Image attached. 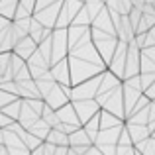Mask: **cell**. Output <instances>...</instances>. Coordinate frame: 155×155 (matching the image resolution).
Here are the masks:
<instances>
[{
  "label": "cell",
  "instance_id": "6da1fadb",
  "mask_svg": "<svg viewBox=\"0 0 155 155\" xmlns=\"http://www.w3.org/2000/svg\"><path fill=\"white\" fill-rule=\"evenodd\" d=\"M69 59V71H71V87L79 83H84V81L92 79V77L100 75L102 71H106L104 65H96V63H91V61H84V59H79V57H67Z\"/></svg>",
  "mask_w": 155,
  "mask_h": 155
},
{
  "label": "cell",
  "instance_id": "7a4b0ae2",
  "mask_svg": "<svg viewBox=\"0 0 155 155\" xmlns=\"http://www.w3.org/2000/svg\"><path fill=\"white\" fill-rule=\"evenodd\" d=\"M69 57L67 28H53L51 31V65Z\"/></svg>",
  "mask_w": 155,
  "mask_h": 155
},
{
  "label": "cell",
  "instance_id": "3957f363",
  "mask_svg": "<svg viewBox=\"0 0 155 155\" xmlns=\"http://www.w3.org/2000/svg\"><path fill=\"white\" fill-rule=\"evenodd\" d=\"M43 102L49 106V108H53V110L65 106L67 102H71V87H61V84L55 83L53 88L47 92V96L43 98Z\"/></svg>",
  "mask_w": 155,
  "mask_h": 155
},
{
  "label": "cell",
  "instance_id": "277c9868",
  "mask_svg": "<svg viewBox=\"0 0 155 155\" xmlns=\"http://www.w3.org/2000/svg\"><path fill=\"white\" fill-rule=\"evenodd\" d=\"M61 4H63V0H59V2L49 4V6L41 8V10L34 12V18L38 20L43 28H51V30H53V28H55V24H57V16H59Z\"/></svg>",
  "mask_w": 155,
  "mask_h": 155
},
{
  "label": "cell",
  "instance_id": "5b68a950",
  "mask_svg": "<svg viewBox=\"0 0 155 155\" xmlns=\"http://www.w3.org/2000/svg\"><path fill=\"white\" fill-rule=\"evenodd\" d=\"M73 106H75V112H77V116H79L81 126H83L87 120H91L96 112H100V104L96 102L94 98H88V100H73Z\"/></svg>",
  "mask_w": 155,
  "mask_h": 155
},
{
  "label": "cell",
  "instance_id": "8992f818",
  "mask_svg": "<svg viewBox=\"0 0 155 155\" xmlns=\"http://www.w3.org/2000/svg\"><path fill=\"white\" fill-rule=\"evenodd\" d=\"M49 71H51V77L57 84H61V87H71V71H69V59L67 57L57 61V63H53L49 67Z\"/></svg>",
  "mask_w": 155,
  "mask_h": 155
},
{
  "label": "cell",
  "instance_id": "52a82bcc",
  "mask_svg": "<svg viewBox=\"0 0 155 155\" xmlns=\"http://www.w3.org/2000/svg\"><path fill=\"white\" fill-rule=\"evenodd\" d=\"M26 63H28V69H30L31 79H38V77H41L43 73H47V71H49V63H47V61L43 59V57H41V53H39L38 49L31 53V57L26 61Z\"/></svg>",
  "mask_w": 155,
  "mask_h": 155
},
{
  "label": "cell",
  "instance_id": "ba28073f",
  "mask_svg": "<svg viewBox=\"0 0 155 155\" xmlns=\"http://www.w3.org/2000/svg\"><path fill=\"white\" fill-rule=\"evenodd\" d=\"M35 49H38V43L34 41V39L30 38V35H26V38H22V39H18V43L14 45V51L12 53H16L18 57H22V59H30L31 57V53H34Z\"/></svg>",
  "mask_w": 155,
  "mask_h": 155
},
{
  "label": "cell",
  "instance_id": "9c48e42d",
  "mask_svg": "<svg viewBox=\"0 0 155 155\" xmlns=\"http://www.w3.org/2000/svg\"><path fill=\"white\" fill-rule=\"evenodd\" d=\"M55 112H57V118H59V122H65V124H73V126H81L79 116H77V112H75V106H73V102H67L65 106L57 108Z\"/></svg>",
  "mask_w": 155,
  "mask_h": 155
},
{
  "label": "cell",
  "instance_id": "30bf717a",
  "mask_svg": "<svg viewBox=\"0 0 155 155\" xmlns=\"http://www.w3.org/2000/svg\"><path fill=\"white\" fill-rule=\"evenodd\" d=\"M92 140L88 137V134L84 132V128L81 126L79 130H75L73 134H69V147H91Z\"/></svg>",
  "mask_w": 155,
  "mask_h": 155
},
{
  "label": "cell",
  "instance_id": "8fae6325",
  "mask_svg": "<svg viewBox=\"0 0 155 155\" xmlns=\"http://www.w3.org/2000/svg\"><path fill=\"white\" fill-rule=\"evenodd\" d=\"M122 118L114 116V114L106 112V110L100 108V130H108V128H116V126H122Z\"/></svg>",
  "mask_w": 155,
  "mask_h": 155
},
{
  "label": "cell",
  "instance_id": "7c38bea8",
  "mask_svg": "<svg viewBox=\"0 0 155 155\" xmlns=\"http://www.w3.org/2000/svg\"><path fill=\"white\" fill-rule=\"evenodd\" d=\"M49 130H51V128H49V126H47L45 122L41 120V118H39V120H35L34 124H31L30 128L26 130V132L34 134L35 137H39V140H41V141H45V137H47V134H49Z\"/></svg>",
  "mask_w": 155,
  "mask_h": 155
},
{
  "label": "cell",
  "instance_id": "4fadbf2b",
  "mask_svg": "<svg viewBox=\"0 0 155 155\" xmlns=\"http://www.w3.org/2000/svg\"><path fill=\"white\" fill-rule=\"evenodd\" d=\"M45 141H49L53 145H69V136L65 132H61V130H57V128H51L49 134H47V137H45Z\"/></svg>",
  "mask_w": 155,
  "mask_h": 155
},
{
  "label": "cell",
  "instance_id": "5bb4252c",
  "mask_svg": "<svg viewBox=\"0 0 155 155\" xmlns=\"http://www.w3.org/2000/svg\"><path fill=\"white\" fill-rule=\"evenodd\" d=\"M20 110H22V98H14L12 102H8L6 106H4L0 112L6 114L8 118H12V120L18 122V116H20Z\"/></svg>",
  "mask_w": 155,
  "mask_h": 155
},
{
  "label": "cell",
  "instance_id": "9a60e30c",
  "mask_svg": "<svg viewBox=\"0 0 155 155\" xmlns=\"http://www.w3.org/2000/svg\"><path fill=\"white\" fill-rule=\"evenodd\" d=\"M41 120L45 122L47 126H49V128H57V126L61 124L59 122V118H57V112L53 108H49V106H43V110H41Z\"/></svg>",
  "mask_w": 155,
  "mask_h": 155
},
{
  "label": "cell",
  "instance_id": "2e32d148",
  "mask_svg": "<svg viewBox=\"0 0 155 155\" xmlns=\"http://www.w3.org/2000/svg\"><path fill=\"white\" fill-rule=\"evenodd\" d=\"M83 4H84V8H87L91 20H94L96 16H98V12L104 8V2H102V0H84ZM91 24H92V22H91Z\"/></svg>",
  "mask_w": 155,
  "mask_h": 155
},
{
  "label": "cell",
  "instance_id": "e0dca14e",
  "mask_svg": "<svg viewBox=\"0 0 155 155\" xmlns=\"http://www.w3.org/2000/svg\"><path fill=\"white\" fill-rule=\"evenodd\" d=\"M22 143H24V145H26V147L31 151V149L39 147V145H41L43 141L39 140V137H35L34 134H30V132H24V136H22Z\"/></svg>",
  "mask_w": 155,
  "mask_h": 155
},
{
  "label": "cell",
  "instance_id": "ac0fdd59",
  "mask_svg": "<svg viewBox=\"0 0 155 155\" xmlns=\"http://www.w3.org/2000/svg\"><path fill=\"white\" fill-rule=\"evenodd\" d=\"M14 98H18V96H14V94H10V92H6V91L0 88V110H2L8 102H12Z\"/></svg>",
  "mask_w": 155,
  "mask_h": 155
},
{
  "label": "cell",
  "instance_id": "d6986e66",
  "mask_svg": "<svg viewBox=\"0 0 155 155\" xmlns=\"http://www.w3.org/2000/svg\"><path fill=\"white\" fill-rule=\"evenodd\" d=\"M8 153L10 155H30V149L26 145H20V147H8Z\"/></svg>",
  "mask_w": 155,
  "mask_h": 155
},
{
  "label": "cell",
  "instance_id": "ffe728a7",
  "mask_svg": "<svg viewBox=\"0 0 155 155\" xmlns=\"http://www.w3.org/2000/svg\"><path fill=\"white\" fill-rule=\"evenodd\" d=\"M20 6H24L31 16H34V10H35V0H20Z\"/></svg>",
  "mask_w": 155,
  "mask_h": 155
},
{
  "label": "cell",
  "instance_id": "44dd1931",
  "mask_svg": "<svg viewBox=\"0 0 155 155\" xmlns=\"http://www.w3.org/2000/svg\"><path fill=\"white\" fill-rule=\"evenodd\" d=\"M55 2H59V0H35V10H34V12L41 10V8L49 6V4H55Z\"/></svg>",
  "mask_w": 155,
  "mask_h": 155
},
{
  "label": "cell",
  "instance_id": "7402d4cb",
  "mask_svg": "<svg viewBox=\"0 0 155 155\" xmlns=\"http://www.w3.org/2000/svg\"><path fill=\"white\" fill-rule=\"evenodd\" d=\"M12 122H16V120H12V118H8L6 114H2V112H0V128H2V130H6L8 126L12 124Z\"/></svg>",
  "mask_w": 155,
  "mask_h": 155
},
{
  "label": "cell",
  "instance_id": "603a6c76",
  "mask_svg": "<svg viewBox=\"0 0 155 155\" xmlns=\"http://www.w3.org/2000/svg\"><path fill=\"white\" fill-rule=\"evenodd\" d=\"M143 94L147 96L149 100H155V81L151 83V87H149V88H145V91H143Z\"/></svg>",
  "mask_w": 155,
  "mask_h": 155
},
{
  "label": "cell",
  "instance_id": "cb8c5ba5",
  "mask_svg": "<svg viewBox=\"0 0 155 155\" xmlns=\"http://www.w3.org/2000/svg\"><path fill=\"white\" fill-rule=\"evenodd\" d=\"M67 151H69V145H57L53 155H67Z\"/></svg>",
  "mask_w": 155,
  "mask_h": 155
},
{
  "label": "cell",
  "instance_id": "d4e9b609",
  "mask_svg": "<svg viewBox=\"0 0 155 155\" xmlns=\"http://www.w3.org/2000/svg\"><path fill=\"white\" fill-rule=\"evenodd\" d=\"M30 155H43V143L39 145V147H35V149H31Z\"/></svg>",
  "mask_w": 155,
  "mask_h": 155
},
{
  "label": "cell",
  "instance_id": "484cf974",
  "mask_svg": "<svg viewBox=\"0 0 155 155\" xmlns=\"http://www.w3.org/2000/svg\"><path fill=\"white\" fill-rule=\"evenodd\" d=\"M0 155H10V153H8V147L4 143H0Z\"/></svg>",
  "mask_w": 155,
  "mask_h": 155
},
{
  "label": "cell",
  "instance_id": "4316f807",
  "mask_svg": "<svg viewBox=\"0 0 155 155\" xmlns=\"http://www.w3.org/2000/svg\"><path fill=\"white\" fill-rule=\"evenodd\" d=\"M0 143H4V130L0 128Z\"/></svg>",
  "mask_w": 155,
  "mask_h": 155
},
{
  "label": "cell",
  "instance_id": "83f0119b",
  "mask_svg": "<svg viewBox=\"0 0 155 155\" xmlns=\"http://www.w3.org/2000/svg\"><path fill=\"white\" fill-rule=\"evenodd\" d=\"M67 155H77V153H75V151H73V149H71V147H69V151H67Z\"/></svg>",
  "mask_w": 155,
  "mask_h": 155
},
{
  "label": "cell",
  "instance_id": "f1b7e54d",
  "mask_svg": "<svg viewBox=\"0 0 155 155\" xmlns=\"http://www.w3.org/2000/svg\"><path fill=\"white\" fill-rule=\"evenodd\" d=\"M81 2H84V0H81Z\"/></svg>",
  "mask_w": 155,
  "mask_h": 155
}]
</instances>
